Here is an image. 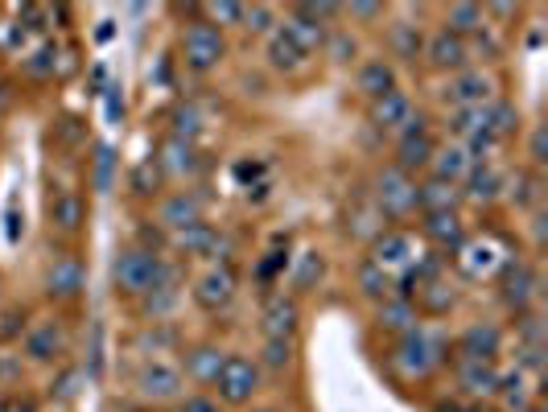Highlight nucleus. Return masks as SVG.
<instances>
[{
  "instance_id": "f257e3e1",
  "label": "nucleus",
  "mask_w": 548,
  "mask_h": 412,
  "mask_svg": "<svg viewBox=\"0 0 548 412\" xmlns=\"http://www.w3.org/2000/svg\"><path fill=\"white\" fill-rule=\"evenodd\" d=\"M174 268L169 260H161V252H145V248H120L116 252V260H112V281H116V289L120 293H128V297H145L165 272Z\"/></svg>"
},
{
  "instance_id": "f03ea898",
  "label": "nucleus",
  "mask_w": 548,
  "mask_h": 412,
  "mask_svg": "<svg viewBox=\"0 0 548 412\" xmlns=\"http://www.w3.org/2000/svg\"><path fill=\"white\" fill-rule=\"evenodd\" d=\"M392 359H396L404 380H425V375H433L445 363V338H437V334H429V330L417 326V330L400 334Z\"/></svg>"
},
{
  "instance_id": "7ed1b4c3",
  "label": "nucleus",
  "mask_w": 548,
  "mask_h": 412,
  "mask_svg": "<svg viewBox=\"0 0 548 412\" xmlns=\"http://www.w3.org/2000/svg\"><path fill=\"white\" fill-rule=\"evenodd\" d=\"M371 206L384 219H404L417 211V182L413 174H404L400 165H384L375 174V190H371Z\"/></svg>"
},
{
  "instance_id": "20e7f679",
  "label": "nucleus",
  "mask_w": 548,
  "mask_h": 412,
  "mask_svg": "<svg viewBox=\"0 0 548 412\" xmlns=\"http://www.w3.org/2000/svg\"><path fill=\"white\" fill-rule=\"evenodd\" d=\"M136 396L153 408H165V404H178L186 396V375L178 363L169 359H149L141 371H136Z\"/></svg>"
},
{
  "instance_id": "39448f33",
  "label": "nucleus",
  "mask_w": 548,
  "mask_h": 412,
  "mask_svg": "<svg viewBox=\"0 0 548 412\" xmlns=\"http://www.w3.org/2000/svg\"><path fill=\"white\" fill-rule=\"evenodd\" d=\"M182 58H186L190 71L211 75L215 66L227 58V38H223V29H215L211 21H190L186 33H182Z\"/></svg>"
},
{
  "instance_id": "423d86ee",
  "label": "nucleus",
  "mask_w": 548,
  "mask_h": 412,
  "mask_svg": "<svg viewBox=\"0 0 548 412\" xmlns=\"http://www.w3.org/2000/svg\"><path fill=\"white\" fill-rule=\"evenodd\" d=\"M211 388L219 392L215 400H223V404H231V408L252 404V396L260 392V363H252V359H244V355H227L219 380H215Z\"/></svg>"
},
{
  "instance_id": "0eeeda50",
  "label": "nucleus",
  "mask_w": 548,
  "mask_h": 412,
  "mask_svg": "<svg viewBox=\"0 0 548 412\" xmlns=\"http://www.w3.org/2000/svg\"><path fill=\"white\" fill-rule=\"evenodd\" d=\"M433 149H437V141L429 136V120L413 112V120L396 132V161L392 165H400L404 174H413V169H429Z\"/></svg>"
},
{
  "instance_id": "6e6552de",
  "label": "nucleus",
  "mask_w": 548,
  "mask_h": 412,
  "mask_svg": "<svg viewBox=\"0 0 548 412\" xmlns=\"http://www.w3.org/2000/svg\"><path fill=\"white\" fill-rule=\"evenodd\" d=\"M499 285H503V301L516 309H528L536 297H540V272L528 264V260H520V256H507L503 260V268H499Z\"/></svg>"
},
{
  "instance_id": "1a4fd4ad",
  "label": "nucleus",
  "mask_w": 548,
  "mask_h": 412,
  "mask_svg": "<svg viewBox=\"0 0 548 412\" xmlns=\"http://www.w3.org/2000/svg\"><path fill=\"white\" fill-rule=\"evenodd\" d=\"M277 29L285 33V38H289L305 58L318 54V50L326 46V33H330V25L318 21L310 5H293V9L285 13V21H277Z\"/></svg>"
},
{
  "instance_id": "9d476101",
  "label": "nucleus",
  "mask_w": 548,
  "mask_h": 412,
  "mask_svg": "<svg viewBox=\"0 0 548 412\" xmlns=\"http://www.w3.org/2000/svg\"><path fill=\"white\" fill-rule=\"evenodd\" d=\"M441 99L454 103V112H458V108H483V103L495 99V79H491L487 71H474V66H466V71L450 75Z\"/></svg>"
},
{
  "instance_id": "9b49d317",
  "label": "nucleus",
  "mask_w": 548,
  "mask_h": 412,
  "mask_svg": "<svg viewBox=\"0 0 548 412\" xmlns=\"http://www.w3.org/2000/svg\"><path fill=\"white\" fill-rule=\"evenodd\" d=\"M433 71H441V75H458V71H466L470 66V50H466V38H458V33H450V29H437V33H429L425 38V54H421Z\"/></svg>"
},
{
  "instance_id": "f8f14e48",
  "label": "nucleus",
  "mask_w": 548,
  "mask_h": 412,
  "mask_svg": "<svg viewBox=\"0 0 548 412\" xmlns=\"http://www.w3.org/2000/svg\"><path fill=\"white\" fill-rule=\"evenodd\" d=\"M371 264L384 268L388 277H392V272H408V268L417 264V239L408 235V231H384L371 244Z\"/></svg>"
},
{
  "instance_id": "ddd939ff",
  "label": "nucleus",
  "mask_w": 548,
  "mask_h": 412,
  "mask_svg": "<svg viewBox=\"0 0 548 412\" xmlns=\"http://www.w3.org/2000/svg\"><path fill=\"white\" fill-rule=\"evenodd\" d=\"M194 301L198 309H207V314H219V309H227L235 301V272L227 264H215L207 268L202 277L194 281Z\"/></svg>"
},
{
  "instance_id": "4468645a",
  "label": "nucleus",
  "mask_w": 548,
  "mask_h": 412,
  "mask_svg": "<svg viewBox=\"0 0 548 412\" xmlns=\"http://www.w3.org/2000/svg\"><path fill=\"white\" fill-rule=\"evenodd\" d=\"M83 281H87V272H83V260L71 256V252H58L46 268V293L58 297V301H71L83 293Z\"/></svg>"
},
{
  "instance_id": "2eb2a0df",
  "label": "nucleus",
  "mask_w": 548,
  "mask_h": 412,
  "mask_svg": "<svg viewBox=\"0 0 548 412\" xmlns=\"http://www.w3.org/2000/svg\"><path fill=\"white\" fill-rule=\"evenodd\" d=\"M157 223L165 231H182L190 223H202V194L194 190H174L157 202Z\"/></svg>"
},
{
  "instance_id": "dca6fc26",
  "label": "nucleus",
  "mask_w": 548,
  "mask_h": 412,
  "mask_svg": "<svg viewBox=\"0 0 548 412\" xmlns=\"http://www.w3.org/2000/svg\"><path fill=\"white\" fill-rule=\"evenodd\" d=\"M260 326H264V338H293L297 326H301V305H297V297L272 293V297L264 301Z\"/></svg>"
},
{
  "instance_id": "f3484780",
  "label": "nucleus",
  "mask_w": 548,
  "mask_h": 412,
  "mask_svg": "<svg viewBox=\"0 0 548 412\" xmlns=\"http://www.w3.org/2000/svg\"><path fill=\"white\" fill-rule=\"evenodd\" d=\"M25 355H29L33 363H58V359L66 355V334H62V326H58L54 318L29 326V334H25Z\"/></svg>"
},
{
  "instance_id": "a211bd4d",
  "label": "nucleus",
  "mask_w": 548,
  "mask_h": 412,
  "mask_svg": "<svg viewBox=\"0 0 548 412\" xmlns=\"http://www.w3.org/2000/svg\"><path fill=\"white\" fill-rule=\"evenodd\" d=\"M499 347H503V330H499L495 322H470V326L458 334L462 359H483V363H491V359L499 355Z\"/></svg>"
},
{
  "instance_id": "6ab92c4d",
  "label": "nucleus",
  "mask_w": 548,
  "mask_h": 412,
  "mask_svg": "<svg viewBox=\"0 0 548 412\" xmlns=\"http://www.w3.org/2000/svg\"><path fill=\"white\" fill-rule=\"evenodd\" d=\"M157 165H161V174H169V178H194V174H202V153H198L194 141H178V136H169V141L161 145Z\"/></svg>"
},
{
  "instance_id": "aec40b11",
  "label": "nucleus",
  "mask_w": 548,
  "mask_h": 412,
  "mask_svg": "<svg viewBox=\"0 0 548 412\" xmlns=\"http://www.w3.org/2000/svg\"><path fill=\"white\" fill-rule=\"evenodd\" d=\"M503 190H507V169L503 165H495V161H474L470 165L466 194L474 202H495V198H503Z\"/></svg>"
},
{
  "instance_id": "412c9836",
  "label": "nucleus",
  "mask_w": 548,
  "mask_h": 412,
  "mask_svg": "<svg viewBox=\"0 0 548 412\" xmlns=\"http://www.w3.org/2000/svg\"><path fill=\"white\" fill-rule=\"evenodd\" d=\"M87 219V202L79 190H54L50 194V227L62 235H75Z\"/></svg>"
},
{
  "instance_id": "4be33fe9",
  "label": "nucleus",
  "mask_w": 548,
  "mask_h": 412,
  "mask_svg": "<svg viewBox=\"0 0 548 412\" xmlns=\"http://www.w3.org/2000/svg\"><path fill=\"white\" fill-rule=\"evenodd\" d=\"M355 87H359V95H367L375 103L380 95L396 91V66L388 58H363L359 62V75H355Z\"/></svg>"
},
{
  "instance_id": "5701e85b",
  "label": "nucleus",
  "mask_w": 548,
  "mask_h": 412,
  "mask_svg": "<svg viewBox=\"0 0 548 412\" xmlns=\"http://www.w3.org/2000/svg\"><path fill=\"white\" fill-rule=\"evenodd\" d=\"M408 120H413V99H408L400 87L396 91H388V95H380L371 103V124L375 128H384V132H400Z\"/></svg>"
},
{
  "instance_id": "b1692460",
  "label": "nucleus",
  "mask_w": 548,
  "mask_h": 412,
  "mask_svg": "<svg viewBox=\"0 0 548 412\" xmlns=\"http://www.w3.org/2000/svg\"><path fill=\"white\" fill-rule=\"evenodd\" d=\"M223 363H227V351L211 347V342H198V347L186 351L182 375H186V380H194V384H215L219 371H223Z\"/></svg>"
},
{
  "instance_id": "393cba45",
  "label": "nucleus",
  "mask_w": 548,
  "mask_h": 412,
  "mask_svg": "<svg viewBox=\"0 0 548 412\" xmlns=\"http://www.w3.org/2000/svg\"><path fill=\"white\" fill-rule=\"evenodd\" d=\"M458 388L466 396H478V400H487L499 392V371L495 363H483V359H462L458 363Z\"/></svg>"
},
{
  "instance_id": "a878e982",
  "label": "nucleus",
  "mask_w": 548,
  "mask_h": 412,
  "mask_svg": "<svg viewBox=\"0 0 548 412\" xmlns=\"http://www.w3.org/2000/svg\"><path fill=\"white\" fill-rule=\"evenodd\" d=\"M470 165H474V161H470V153H466V145H462V141H454V145H437V149H433V161H429L433 178L450 182V186L466 182Z\"/></svg>"
},
{
  "instance_id": "bb28decb",
  "label": "nucleus",
  "mask_w": 548,
  "mask_h": 412,
  "mask_svg": "<svg viewBox=\"0 0 548 412\" xmlns=\"http://www.w3.org/2000/svg\"><path fill=\"white\" fill-rule=\"evenodd\" d=\"M421 231L433 239L441 252H458V248L466 244V227H462L458 211H433V215H425Z\"/></svg>"
},
{
  "instance_id": "cd10ccee",
  "label": "nucleus",
  "mask_w": 548,
  "mask_h": 412,
  "mask_svg": "<svg viewBox=\"0 0 548 412\" xmlns=\"http://www.w3.org/2000/svg\"><path fill=\"white\" fill-rule=\"evenodd\" d=\"M375 326L388 330V334H408V330H417V326H421L417 305L408 301V297H388V301H380V309H375Z\"/></svg>"
},
{
  "instance_id": "c85d7f7f",
  "label": "nucleus",
  "mask_w": 548,
  "mask_h": 412,
  "mask_svg": "<svg viewBox=\"0 0 548 412\" xmlns=\"http://www.w3.org/2000/svg\"><path fill=\"white\" fill-rule=\"evenodd\" d=\"M388 50L400 62H417L425 54V29L417 21H392L388 25Z\"/></svg>"
},
{
  "instance_id": "c756f323",
  "label": "nucleus",
  "mask_w": 548,
  "mask_h": 412,
  "mask_svg": "<svg viewBox=\"0 0 548 412\" xmlns=\"http://www.w3.org/2000/svg\"><path fill=\"white\" fill-rule=\"evenodd\" d=\"M182 301V281H178V268H169L165 277L145 293V314L153 322H161L165 314H174V305Z\"/></svg>"
},
{
  "instance_id": "7c9ffc66",
  "label": "nucleus",
  "mask_w": 548,
  "mask_h": 412,
  "mask_svg": "<svg viewBox=\"0 0 548 412\" xmlns=\"http://www.w3.org/2000/svg\"><path fill=\"white\" fill-rule=\"evenodd\" d=\"M264 58H268V66H272V71H277V75H293V71H301V66L310 62V58H305V54H301V50L285 38L281 29H272V33H268V42H264Z\"/></svg>"
},
{
  "instance_id": "2f4dec72",
  "label": "nucleus",
  "mask_w": 548,
  "mask_h": 412,
  "mask_svg": "<svg viewBox=\"0 0 548 412\" xmlns=\"http://www.w3.org/2000/svg\"><path fill=\"white\" fill-rule=\"evenodd\" d=\"M516 206H524V211H540V198H544V178L540 169H516V178H507V190H503Z\"/></svg>"
},
{
  "instance_id": "473e14b6",
  "label": "nucleus",
  "mask_w": 548,
  "mask_h": 412,
  "mask_svg": "<svg viewBox=\"0 0 548 412\" xmlns=\"http://www.w3.org/2000/svg\"><path fill=\"white\" fill-rule=\"evenodd\" d=\"M458 198H462V190L450 186V182H441V178L417 182V206H425V215H433V211H458Z\"/></svg>"
},
{
  "instance_id": "72a5a7b5",
  "label": "nucleus",
  "mask_w": 548,
  "mask_h": 412,
  "mask_svg": "<svg viewBox=\"0 0 548 412\" xmlns=\"http://www.w3.org/2000/svg\"><path fill=\"white\" fill-rule=\"evenodd\" d=\"M495 396L503 400L507 412H528V408H536V392H532V384L524 380V371L499 375V392H495Z\"/></svg>"
},
{
  "instance_id": "f704fd0d",
  "label": "nucleus",
  "mask_w": 548,
  "mask_h": 412,
  "mask_svg": "<svg viewBox=\"0 0 548 412\" xmlns=\"http://www.w3.org/2000/svg\"><path fill=\"white\" fill-rule=\"evenodd\" d=\"M215 231H219V227H211L207 219H202V223H190V227H182V231H169V244H174L178 252H186V256H207Z\"/></svg>"
},
{
  "instance_id": "c9c22d12",
  "label": "nucleus",
  "mask_w": 548,
  "mask_h": 412,
  "mask_svg": "<svg viewBox=\"0 0 548 412\" xmlns=\"http://www.w3.org/2000/svg\"><path fill=\"white\" fill-rule=\"evenodd\" d=\"M487 25V13H483V5H450L445 9V25L441 29H450V33H458V38H474L478 29Z\"/></svg>"
},
{
  "instance_id": "e433bc0d",
  "label": "nucleus",
  "mask_w": 548,
  "mask_h": 412,
  "mask_svg": "<svg viewBox=\"0 0 548 412\" xmlns=\"http://www.w3.org/2000/svg\"><path fill=\"white\" fill-rule=\"evenodd\" d=\"M487 132L495 136L499 145L511 141V136L520 132V112L511 108V103H503V99H491V103H487Z\"/></svg>"
},
{
  "instance_id": "4c0bfd02",
  "label": "nucleus",
  "mask_w": 548,
  "mask_h": 412,
  "mask_svg": "<svg viewBox=\"0 0 548 412\" xmlns=\"http://www.w3.org/2000/svg\"><path fill=\"white\" fill-rule=\"evenodd\" d=\"M355 285H359V293L367 297V301H388L392 297V277L384 268H375L371 260H363L359 264V272H355Z\"/></svg>"
},
{
  "instance_id": "58836bf2",
  "label": "nucleus",
  "mask_w": 548,
  "mask_h": 412,
  "mask_svg": "<svg viewBox=\"0 0 548 412\" xmlns=\"http://www.w3.org/2000/svg\"><path fill=\"white\" fill-rule=\"evenodd\" d=\"M322 272H326L322 252H301L297 264H293V289H297V293H310V289L322 281Z\"/></svg>"
},
{
  "instance_id": "ea45409f",
  "label": "nucleus",
  "mask_w": 548,
  "mask_h": 412,
  "mask_svg": "<svg viewBox=\"0 0 548 412\" xmlns=\"http://www.w3.org/2000/svg\"><path fill=\"white\" fill-rule=\"evenodd\" d=\"M54 66H58V50L46 42V46H38L33 54L21 58V75H25V79L46 83V79H54Z\"/></svg>"
},
{
  "instance_id": "a19ab883",
  "label": "nucleus",
  "mask_w": 548,
  "mask_h": 412,
  "mask_svg": "<svg viewBox=\"0 0 548 412\" xmlns=\"http://www.w3.org/2000/svg\"><path fill=\"white\" fill-rule=\"evenodd\" d=\"M450 128L462 136V145L474 141V136H483L487 132V103H483V108H458L450 116Z\"/></svg>"
},
{
  "instance_id": "79ce46f5",
  "label": "nucleus",
  "mask_w": 548,
  "mask_h": 412,
  "mask_svg": "<svg viewBox=\"0 0 548 412\" xmlns=\"http://www.w3.org/2000/svg\"><path fill=\"white\" fill-rule=\"evenodd\" d=\"M293 355H297L293 338H264V347H260V363H264L268 371H285V367H293Z\"/></svg>"
},
{
  "instance_id": "37998d69",
  "label": "nucleus",
  "mask_w": 548,
  "mask_h": 412,
  "mask_svg": "<svg viewBox=\"0 0 548 412\" xmlns=\"http://www.w3.org/2000/svg\"><path fill=\"white\" fill-rule=\"evenodd\" d=\"M128 186H132V194H157V190H161V165H157V157L136 161Z\"/></svg>"
},
{
  "instance_id": "c03bdc74",
  "label": "nucleus",
  "mask_w": 548,
  "mask_h": 412,
  "mask_svg": "<svg viewBox=\"0 0 548 412\" xmlns=\"http://www.w3.org/2000/svg\"><path fill=\"white\" fill-rule=\"evenodd\" d=\"M239 29L256 33V38H268V33L277 29V9L272 5H244V25Z\"/></svg>"
},
{
  "instance_id": "a18cd8bd",
  "label": "nucleus",
  "mask_w": 548,
  "mask_h": 412,
  "mask_svg": "<svg viewBox=\"0 0 548 412\" xmlns=\"http://www.w3.org/2000/svg\"><path fill=\"white\" fill-rule=\"evenodd\" d=\"M388 227H384V215L380 211H375V206H359V211L351 215V235H363V239H371V244H375V239H380Z\"/></svg>"
},
{
  "instance_id": "49530a36",
  "label": "nucleus",
  "mask_w": 548,
  "mask_h": 412,
  "mask_svg": "<svg viewBox=\"0 0 548 412\" xmlns=\"http://www.w3.org/2000/svg\"><path fill=\"white\" fill-rule=\"evenodd\" d=\"M116 182V149L112 145H99L95 149V190L99 194H112Z\"/></svg>"
},
{
  "instance_id": "de8ad7c7",
  "label": "nucleus",
  "mask_w": 548,
  "mask_h": 412,
  "mask_svg": "<svg viewBox=\"0 0 548 412\" xmlns=\"http://www.w3.org/2000/svg\"><path fill=\"white\" fill-rule=\"evenodd\" d=\"M174 136L178 141H198V132H202V112L194 108V103H182V108H174Z\"/></svg>"
},
{
  "instance_id": "09e8293b",
  "label": "nucleus",
  "mask_w": 548,
  "mask_h": 412,
  "mask_svg": "<svg viewBox=\"0 0 548 412\" xmlns=\"http://www.w3.org/2000/svg\"><path fill=\"white\" fill-rule=\"evenodd\" d=\"M326 54H330V62H351L355 54H359V42L351 38L347 29H330L326 33V46H322Z\"/></svg>"
},
{
  "instance_id": "8fccbe9b",
  "label": "nucleus",
  "mask_w": 548,
  "mask_h": 412,
  "mask_svg": "<svg viewBox=\"0 0 548 412\" xmlns=\"http://www.w3.org/2000/svg\"><path fill=\"white\" fill-rule=\"evenodd\" d=\"M174 342H178V334L174 330H169L165 322H153L149 330H141V338H136V347H145V351H165V347H174Z\"/></svg>"
},
{
  "instance_id": "3c124183",
  "label": "nucleus",
  "mask_w": 548,
  "mask_h": 412,
  "mask_svg": "<svg viewBox=\"0 0 548 412\" xmlns=\"http://www.w3.org/2000/svg\"><path fill=\"white\" fill-rule=\"evenodd\" d=\"M202 21H211L215 29H223V25H244V5H202Z\"/></svg>"
},
{
  "instance_id": "603ef678",
  "label": "nucleus",
  "mask_w": 548,
  "mask_h": 412,
  "mask_svg": "<svg viewBox=\"0 0 548 412\" xmlns=\"http://www.w3.org/2000/svg\"><path fill=\"white\" fill-rule=\"evenodd\" d=\"M520 347H544V322H540V314L520 318Z\"/></svg>"
},
{
  "instance_id": "864d4df0",
  "label": "nucleus",
  "mask_w": 548,
  "mask_h": 412,
  "mask_svg": "<svg viewBox=\"0 0 548 412\" xmlns=\"http://www.w3.org/2000/svg\"><path fill=\"white\" fill-rule=\"evenodd\" d=\"M79 380H83V371H75V367H71V371H62V380L54 384V400H62V404H66V400H75V396H79Z\"/></svg>"
},
{
  "instance_id": "5fc2aeb1",
  "label": "nucleus",
  "mask_w": 548,
  "mask_h": 412,
  "mask_svg": "<svg viewBox=\"0 0 548 412\" xmlns=\"http://www.w3.org/2000/svg\"><path fill=\"white\" fill-rule=\"evenodd\" d=\"M342 17H351L359 25H371V21H384V5H342Z\"/></svg>"
},
{
  "instance_id": "6e6d98bb",
  "label": "nucleus",
  "mask_w": 548,
  "mask_h": 412,
  "mask_svg": "<svg viewBox=\"0 0 548 412\" xmlns=\"http://www.w3.org/2000/svg\"><path fill=\"white\" fill-rule=\"evenodd\" d=\"M178 412H219V400L207 396V392H194V396L178 400Z\"/></svg>"
},
{
  "instance_id": "4d7b16f0",
  "label": "nucleus",
  "mask_w": 548,
  "mask_h": 412,
  "mask_svg": "<svg viewBox=\"0 0 548 412\" xmlns=\"http://www.w3.org/2000/svg\"><path fill=\"white\" fill-rule=\"evenodd\" d=\"M516 371L540 375V371H544V347H520V367H516Z\"/></svg>"
},
{
  "instance_id": "13d9d810",
  "label": "nucleus",
  "mask_w": 548,
  "mask_h": 412,
  "mask_svg": "<svg viewBox=\"0 0 548 412\" xmlns=\"http://www.w3.org/2000/svg\"><path fill=\"white\" fill-rule=\"evenodd\" d=\"M528 149H532V169H540V165H544V128H540V124L532 128V141H528Z\"/></svg>"
},
{
  "instance_id": "bf43d9fd",
  "label": "nucleus",
  "mask_w": 548,
  "mask_h": 412,
  "mask_svg": "<svg viewBox=\"0 0 548 412\" xmlns=\"http://www.w3.org/2000/svg\"><path fill=\"white\" fill-rule=\"evenodd\" d=\"M120 87H108V120H124V95H116Z\"/></svg>"
},
{
  "instance_id": "052dcab7",
  "label": "nucleus",
  "mask_w": 548,
  "mask_h": 412,
  "mask_svg": "<svg viewBox=\"0 0 548 412\" xmlns=\"http://www.w3.org/2000/svg\"><path fill=\"white\" fill-rule=\"evenodd\" d=\"M277 268H285V256H281V252H268V260L260 264V277L268 281V277H272V272H277Z\"/></svg>"
},
{
  "instance_id": "680f3d73",
  "label": "nucleus",
  "mask_w": 548,
  "mask_h": 412,
  "mask_svg": "<svg viewBox=\"0 0 548 412\" xmlns=\"http://www.w3.org/2000/svg\"><path fill=\"white\" fill-rule=\"evenodd\" d=\"M532 239H536V248L544 244V206H540V211H532Z\"/></svg>"
},
{
  "instance_id": "e2e57ef3",
  "label": "nucleus",
  "mask_w": 548,
  "mask_h": 412,
  "mask_svg": "<svg viewBox=\"0 0 548 412\" xmlns=\"http://www.w3.org/2000/svg\"><path fill=\"white\" fill-rule=\"evenodd\" d=\"M13 371H17V367H13L9 359H0V380H13Z\"/></svg>"
},
{
  "instance_id": "0e129e2a",
  "label": "nucleus",
  "mask_w": 548,
  "mask_h": 412,
  "mask_svg": "<svg viewBox=\"0 0 548 412\" xmlns=\"http://www.w3.org/2000/svg\"><path fill=\"white\" fill-rule=\"evenodd\" d=\"M437 412H466V408H462V404H450V400H441Z\"/></svg>"
},
{
  "instance_id": "69168bd1",
  "label": "nucleus",
  "mask_w": 548,
  "mask_h": 412,
  "mask_svg": "<svg viewBox=\"0 0 548 412\" xmlns=\"http://www.w3.org/2000/svg\"><path fill=\"white\" fill-rule=\"evenodd\" d=\"M256 412H281V408H256Z\"/></svg>"
},
{
  "instance_id": "338daca9",
  "label": "nucleus",
  "mask_w": 548,
  "mask_h": 412,
  "mask_svg": "<svg viewBox=\"0 0 548 412\" xmlns=\"http://www.w3.org/2000/svg\"><path fill=\"white\" fill-rule=\"evenodd\" d=\"M153 412H169V408H153Z\"/></svg>"
},
{
  "instance_id": "774afa93",
  "label": "nucleus",
  "mask_w": 548,
  "mask_h": 412,
  "mask_svg": "<svg viewBox=\"0 0 548 412\" xmlns=\"http://www.w3.org/2000/svg\"><path fill=\"white\" fill-rule=\"evenodd\" d=\"M528 412H540V408H528Z\"/></svg>"
}]
</instances>
